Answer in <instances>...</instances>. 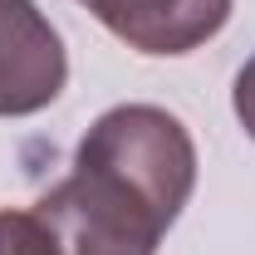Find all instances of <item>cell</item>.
Returning <instances> with one entry per match:
<instances>
[{
  "label": "cell",
  "mask_w": 255,
  "mask_h": 255,
  "mask_svg": "<svg viewBox=\"0 0 255 255\" xmlns=\"http://www.w3.org/2000/svg\"><path fill=\"white\" fill-rule=\"evenodd\" d=\"M196 187V147L177 113L157 103H118L98 118L74 167L34 211L64 255H152Z\"/></svg>",
  "instance_id": "obj_1"
},
{
  "label": "cell",
  "mask_w": 255,
  "mask_h": 255,
  "mask_svg": "<svg viewBox=\"0 0 255 255\" xmlns=\"http://www.w3.org/2000/svg\"><path fill=\"white\" fill-rule=\"evenodd\" d=\"M69 84L59 30L34 0H0V118H30Z\"/></svg>",
  "instance_id": "obj_2"
},
{
  "label": "cell",
  "mask_w": 255,
  "mask_h": 255,
  "mask_svg": "<svg viewBox=\"0 0 255 255\" xmlns=\"http://www.w3.org/2000/svg\"><path fill=\"white\" fill-rule=\"evenodd\" d=\"M108 34L137 54H191L231 20V0H79Z\"/></svg>",
  "instance_id": "obj_3"
},
{
  "label": "cell",
  "mask_w": 255,
  "mask_h": 255,
  "mask_svg": "<svg viewBox=\"0 0 255 255\" xmlns=\"http://www.w3.org/2000/svg\"><path fill=\"white\" fill-rule=\"evenodd\" d=\"M0 255H64L59 236L39 211H0Z\"/></svg>",
  "instance_id": "obj_4"
},
{
  "label": "cell",
  "mask_w": 255,
  "mask_h": 255,
  "mask_svg": "<svg viewBox=\"0 0 255 255\" xmlns=\"http://www.w3.org/2000/svg\"><path fill=\"white\" fill-rule=\"evenodd\" d=\"M231 103H236V118H241V128H246V137H255V54L236 69Z\"/></svg>",
  "instance_id": "obj_5"
}]
</instances>
